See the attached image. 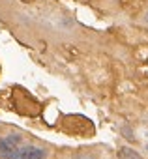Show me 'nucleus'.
I'll return each mask as SVG.
<instances>
[{"label":"nucleus","mask_w":148,"mask_h":159,"mask_svg":"<svg viewBox=\"0 0 148 159\" xmlns=\"http://www.w3.org/2000/svg\"><path fill=\"white\" fill-rule=\"evenodd\" d=\"M118 159H142V157L137 150H133L129 146H122L118 150Z\"/></svg>","instance_id":"3"},{"label":"nucleus","mask_w":148,"mask_h":159,"mask_svg":"<svg viewBox=\"0 0 148 159\" xmlns=\"http://www.w3.org/2000/svg\"><path fill=\"white\" fill-rule=\"evenodd\" d=\"M122 133L126 135V139H127V140H135V137H133V131H131L129 127H122Z\"/></svg>","instance_id":"4"},{"label":"nucleus","mask_w":148,"mask_h":159,"mask_svg":"<svg viewBox=\"0 0 148 159\" xmlns=\"http://www.w3.org/2000/svg\"><path fill=\"white\" fill-rule=\"evenodd\" d=\"M144 21H146V23H148V13H146V17H144Z\"/></svg>","instance_id":"6"},{"label":"nucleus","mask_w":148,"mask_h":159,"mask_svg":"<svg viewBox=\"0 0 148 159\" xmlns=\"http://www.w3.org/2000/svg\"><path fill=\"white\" fill-rule=\"evenodd\" d=\"M23 146L19 135H10L0 139V159H17V152Z\"/></svg>","instance_id":"1"},{"label":"nucleus","mask_w":148,"mask_h":159,"mask_svg":"<svg viewBox=\"0 0 148 159\" xmlns=\"http://www.w3.org/2000/svg\"><path fill=\"white\" fill-rule=\"evenodd\" d=\"M47 152L38 146H21L17 152V159H45Z\"/></svg>","instance_id":"2"},{"label":"nucleus","mask_w":148,"mask_h":159,"mask_svg":"<svg viewBox=\"0 0 148 159\" xmlns=\"http://www.w3.org/2000/svg\"><path fill=\"white\" fill-rule=\"evenodd\" d=\"M75 159H94V157H92L90 153H79V155H77Z\"/></svg>","instance_id":"5"},{"label":"nucleus","mask_w":148,"mask_h":159,"mask_svg":"<svg viewBox=\"0 0 148 159\" xmlns=\"http://www.w3.org/2000/svg\"><path fill=\"white\" fill-rule=\"evenodd\" d=\"M25 2H28V0H25Z\"/></svg>","instance_id":"8"},{"label":"nucleus","mask_w":148,"mask_h":159,"mask_svg":"<svg viewBox=\"0 0 148 159\" xmlns=\"http://www.w3.org/2000/svg\"><path fill=\"white\" fill-rule=\"evenodd\" d=\"M146 150H148V144H146Z\"/></svg>","instance_id":"7"}]
</instances>
